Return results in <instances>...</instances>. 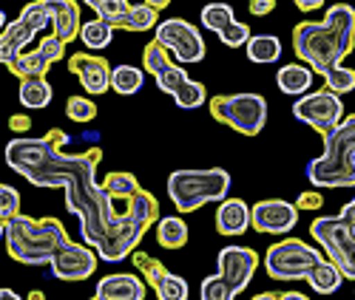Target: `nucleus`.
Here are the masks:
<instances>
[{
	"mask_svg": "<svg viewBox=\"0 0 355 300\" xmlns=\"http://www.w3.org/2000/svg\"><path fill=\"white\" fill-rule=\"evenodd\" d=\"M69 133L51 128L40 139H12L6 144V165L37 187H63L69 213L80 218L83 241L97 250L108 263L134 255L148 224L137 216L116 213L114 198L97 182V167L103 162V147H88L85 153H63Z\"/></svg>",
	"mask_w": 355,
	"mask_h": 300,
	"instance_id": "nucleus-1",
	"label": "nucleus"
},
{
	"mask_svg": "<svg viewBox=\"0 0 355 300\" xmlns=\"http://www.w3.org/2000/svg\"><path fill=\"white\" fill-rule=\"evenodd\" d=\"M355 46V9L336 3L318 23H299L293 28V51L313 71L327 77Z\"/></svg>",
	"mask_w": 355,
	"mask_h": 300,
	"instance_id": "nucleus-2",
	"label": "nucleus"
},
{
	"mask_svg": "<svg viewBox=\"0 0 355 300\" xmlns=\"http://www.w3.org/2000/svg\"><path fill=\"white\" fill-rule=\"evenodd\" d=\"M3 241L12 255V261L26 263V266H43L51 263L54 252L71 238L66 227L57 218H28V216H15L12 221H3Z\"/></svg>",
	"mask_w": 355,
	"mask_h": 300,
	"instance_id": "nucleus-3",
	"label": "nucleus"
},
{
	"mask_svg": "<svg viewBox=\"0 0 355 300\" xmlns=\"http://www.w3.org/2000/svg\"><path fill=\"white\" fill-rule=\"evenodd\" d=\"M307 182L321 187H355V113L324 136V153L307 165Z\"/></svg>",
	"mask_w": 355,
	"mask_h": 300,
	"instance_id": "nucleus-4",
	"label": "nucleus"
},
{
	"mask_svg": "<svg viewBox=\"0 0 355 300\" xmlns=\"http://www.w3.org/2000/svg\"><path fill=\"white\" fill-rule=\"evenodd\" d=\"M230 193V173L222 167L173 170L168 176V196L180 213H193L208 201H225Z\"/></svg>",
	"mask_w": 355,
	"mask_h": 300,
	"instance_id": "nucleus-5",
	"label": "nucleus"
},
{
	"mask_svg": "<svg viewBox=\"0 0 355 300\" xmlns=\"http://www.w3.org/2000/svg\"><path fill=\"white\" fill-rule=\"evenodd\" d=\"M208 108L216 122L233 128L242 136L261 133L264 122H268V100L259 94H219L211 97Z\"/></svg>",
	"mask_w": 355,
	"mask_h": 300,
	"instance_id": "nucleus-6",
	"label": "nucleus"
},
{
	"mask_svg": "<svg viewBox=\"0 0 355 300\" xmlns=\"http://www.w3.org/2000/svg\"><path fill=\"white\" fill-rule=\"evenodd\" d=\"M324 261V252L307 247L302 238H284L264 252V272L273 281H307L313 266Z\"/></svg>",
	"mask_w": 355,
	"mask_h": 300,
	"instance_id": "nucleus-7",
	"label": "nucleus"
},
{
	"mask_svg": "<svg viewBox=\"0 0 355 300\" xmlns=\"http://www.w3.org/2000/svg\"><path fill=\"white\" fill-rule=\"evenodd\" d=\"M310 232L321 244L324 258L333 261L344 278L355 281V227H349L341 216H318L310 224Z\"/></svg>",
	"mask_w": 355,
	"mask_h": 300,
	"instance_id": "nucleus-8",
	"label": "nucleus"
},
{
	"mask_svg": "<svg viewBox=\"0 0 355 300\" xmlns=\"http://www.w3.org/2000/svg\"><path fill=\"white\" fill-rule=\"evenodd\" d=\"M293 116L299 122L310 125L315 133H321V139L333 133L341 122H344V102L338 94H333L330 88H321L307 97H299L293 105Z\"/></svg>",
	"mask_w": 355,
	"mask_h": 300,
	"instance_id": "nucleus-9",
	"label": "nucleus"
},
{
	"mask_svg": "<svg viewBox=\"0 0 355 300\" xmlns=\"http://www.w3.org/2000/svg\"><path fill=\"white\" fill-rule=\"evenodd\" d=\"M162 48H168L180 63H202L205 59V40H202V32L193 28L188 20L182 17H171V20H162L157 26V37H154Z\"/></svg>",
	"mask_w": 355,
	"mask_h": 300,
	"instance_id": "nucleus-10",
	"label": "nucleus"
},
{
	"mask_svg": "<svg viewBox=\"0 0 355 300\" xmlns=\"http://www.w3.org/2000/svg\"><path fill=\"white\" fill-rule=\"evenodd\" d=\"M97 250H92L88 244H63L60 250L54 252L49 269H51V275L57 281H85V278H92L94 275V269H97Z\"/></svg>",
	"mask_w": 355,
	"mask_h": 300,
	"instance_id": "nucleus-11",
	"label": "nucleus"
},
{
	"mask_svg": "<svg viewBox=\"0 0 355 300\" xmlns=\"http://www.w3.org/2000/svg\"><path fill=\"white\" fill-rule=\"evenodd\" d=\"M216 263H219V275L227 281L233 294H239L250 286L253 272L259 269L261 258L250 247H222V252L216 255Z\"/></svg>",
	"mask_w": 355,
	"mask_h": 300,
	"instance_id": "nucleus-12",
	"label": "nucleus"
},
{
	"mask_svg": "<svg viewBox=\"0 0 355 300\" xmlns=\"http://www.w3.org/2000/svg\"><path fill=\"white\" fill-rule=\"evenodd\" d=\"M69 71L80 79L83 91L88 97H103L108 88H111V77H114V68L108 66V59L100 57V54H92V51H77L69 57Z\"/></svg>",
	"mask_w": 355,
	"mask_h": 300,
	"instance_id": "nucleus-13",
	"label": "nucleus"
},
{
	"mask_svg": "<svg viewBox=\"0 0 355 300\" xmlns=\"http://www.w3.org/2000/svg\"><path fill=\"white\" fill-rule=\"evenodd\" d=\"M250 224L256 232L284 235L299 224V207L284 198H264L256 207H250Z\"/></svg>",
	"mask_w": 355,
	"mask_h": 300,
	"instance_id": "nucleus-14",
	"label": "nucleus"
},
{
	"mask_svg": "<svg viewBox=\"0 0 355 300\" xmlns=\"http://www.w3.org/2000/svg\"><path fill=\"white\" fill-rule=\"evenodd\" d=\"M49 15H51V35L57 40H63L66 46L74 43L83 32L80 26V3L74 0H46Z\"/></svg>",
	"mask_w": 355,
	"mask_h": 300,
	"instance_id": "nucleus-15",
	"label": "nucleus"
},
{
	"mask_svg": "<svg viewBox=\"0 0 355 300\" xmlns=\"http://www.w3.org/2000/svg\"><path fill=\"white\" fill-rule=\"evenodd\" d=\"M145 281L125 275V272H116V275H105L97 283L94 297L97 300H145Z\"/></svg>",
	"mask_w": 355,
	"mask_h": 300,
	"instance_id": "nucleus-16",
	"label": "nucleus"
},
{
	"mask_svg": "<svg viewBox=\"0 0 355 300\" xmlns=\"http://www.w3.org/2000/svg\"><path fill=\"white\" fill-rule=\"evenodd\" d=\"M35 35H37L35 28H32V26H26L20 17L3 26V37H0V59H3V66H6V68L15 63L20 54H26L23 48L35 40Z\"/></svg>",
	"mask_w": 355,
	"mask_h": 300,
	"instance_id": "nucleus-17",
	"label": "nucleus"
},
{
	"mask_svg": "<svg viewBox=\"0 0 355 300\" xmlns=\"http://www.w3.org/2000/svg\"><path fill=\"white\" fill-rule=\"evenodd\" d=\"M250 224V207L242 201V198H225L219 201V209H216V229L222 235H242L248 232Z\"/></svg>",
	"mask_w": 355,
	"mask_h": 300,
	"instance_id": "nucleus-18",
	"label": "nucleus"
},
{
	"mask_svg": "<svg viewBox=\"0 0 355 300\" xmlns=\"http://www.w3.org/2000/svg\"><path fill=\"white\" fill-rule=\"evenodd\" d=\"M276 85H279V91H284L287 97H302V94L310 91V85H313V71L302 63L282 66L276 71Z\"/></svg>",
	"mask_w": 355,
	"mask_h": 300,
	"instance_id": "nucleus-19",
	"label": "nucleus"
},
{
	"mask_svg": "<svg viewBox=\"0 0 355 300\" xmlns=\"http://www.w3.org/2000/svg\"><path fill=\"white\" fill-rule=\"evenodd\" d=\"M307 283H310L313 292H318V294H333V292L341 289L344 275H341V269H338L333 261L324 258L318 266H313V272L307 275Z\"/></svg>",
	"mask_w": 355,
	"mask_h": 300,
	"instance_id": "nucleus-20",
	"label": "nucleus"
},
{
	"mask_svg": "<svg viewBox=\"0 0 355 300\" xmlns=\"http://www.w3.org/2000/svg\"><path fill=\"white\" fill-rule=\"evenodd\" d=\"M49 66H51V59L40 51V48H35V51H26V54H20L15 63L9 66V71L23 82V79H35V77H46V71H49Z\"/></svg>",
	"mask_w": 355,
	"mask_h": 300,
	"instance_id": "nucleus-21",
	"label": "nucleus"
},
{
	"mask_svg": "<svg viewBox=\"0 0 355 300\" xmlns=\"http://www.w3.org/2000/svg\"><path fill=\"white\" fill-rule=\"evenodd\" d=\"M157 241L162 250H182L188 244V224L180 216L159 218L157 224Z\"/></svg>",
	"mask_w": 355,
	"mask_h": 300,
	"instance_id": "nucleus-22",
	"label": "nucleus"
},
{
	"mask_svg": "<svg viewBox=\"0 0 355 300\" xmlns=\"http://www.w3.org/2000/svg\"><path fill=\"white\" fill-rule=\"evenodd\" d=\"M85 6H92L97 20L108 23L111 28H125V20L131 15V3L128 0H88Z\"/></svg>",
	"mask_w": 355,
	"mask_h": 300,
	"instance_id": "nucleus-23",
	"label": "nucleus"
},
{
	"mask_svg": "<svg viewBox=\"0 0 355 300\" xmlns=\"http://www.w3.org/2000/svg\"><path fill=\"white\" fill-rule=\"evenodd\" d=\"M103 187L111 198H123L125 204L142 190L139 182H137V176L134 173H125V170H111L105 178H103Z\"/></svg>",
	"mask_w": 355,
	"mask_h": 300,
	"instance_id": "nucleus-24",
	"label": "nucleus"
},
{
	"mask_svg": "<svg viewBox=\"0 0 355 300\" xmlns=\"http://www.w3.org/2000/svg\"><path fill=\"white\" fill-rule=\"evenodd\" d=\"M282 57V40L273 37V35H256L250 37L248 43V59L250 63H259V66H268V63H276Z\"/></svg>",
	"mask_w": 355,
	"mask_h": 300,
	"instance_id": "nucleus-25",
	"label": "nucleus"
},
{
	"mask_svg": "<svg viewBox=\"0 0 355 300\" xmlns=\"http://www.w3.org/2000/svg\"><path fill=\"white\" fill-rule=\"evenodd\" d=\"M17 97H20V102H23L26 108L40 111V108H46V105L51 102V85H49V79H46V77L23 79V82H20Z\"/></svg>",
	"mask_w": 355,
	"mask_h": 300,
	"instance_id": "nucleus-26",
	"label": "nucleus"
},
{
	"mask_svg": "<svg viewBox=\"0 0 355 300\" xmlns=\"http://www.w3.org/2000/svg\"><path fill=\"white\" fill-rule=\"evenodd\" d=\"M125 209L131 216H137L142 224H159V201H157V196L154 193H148V190H139L128 204H125Z\"/></svg>",
	"mask_w": 355,
	"mask_h": 300,
	"instance_id": "nucleus-27",
	"label": "nucleus"
},
{
	"mask_svg": "<svg viewBox=\"0 0 355 300\" xmlns=\"http://www.w3.org/2000/svg\"><path fill=\"white\" fill-rule=\"evenodd\" d=\"M80 40L88 51H103L111 40H114V28L103 20H92V23H83V32H80Z\"/></svg>",
	"mask_w": 355,
	"mask_h": 300,
	"instance_id": "nucleus-28",
	"label": "nucleus"
},
{
	"mask_svg": "<svg viewBox=\"0 0 355 300\" xmlns=\"http://www.w3.org/2000/svg\"><path fill=\"white\" fill-rule=\"evenodd\" d=\"M131 261H134V266L139 269L142 281H145L148 286H151V289H157V286L165 281V275H168L165 263H162V261H157L154 255H148V252H134V255H131Z\"/></svg>",
	"mask_w": 355,
	"mask_h": 300,
	"instance_id": "nucleus-29",
	"label": "nucleus"
},
{
	"mask_svg": "<svg viewBox=\"0 0 355 300\" xmlns=\"http://www.w3.org/2000/svg\"><path fill=\"white\" fill-rule=\"evenodd\" d=\"M142 82H145V74L139 71V68H134V66H120V68H114V77H111V88L120 97H131V94H137L139 88H142Z\"/></svg>",
	"mask_w": 355,
	"mask_h": 300,
	"instance_id": "nucleus-30",
	"label": "nucleus"
},
{
	"mask_svg": "<svg viewBox=\"0 0 355 300\" xmlns=\"http://www.w3.org/2000/svg\"><path fill=\"white\" fill-rule=\"evenodd\" d=\"M199 20H202L205 28H211V32L219 37L236 17H233V9H230L227 3H211V6H205V9H202Z\"/></svg>",
	"mask_w": 355,
	"mask_h": 300,
	"instance_id": "nucleus-31",
	"label": "nucleus"
},
{
	"mask_svg": "<svg viewBox=\"0 0 355 300\" xmlns=\"http://www.w3.org/2000/svg\"><path fill=\"white\" fill-rule=\"evenodd\" d=\"M157 17H159V9L148 0V3H139V6H131V15L125 20V28L128 32H148V28H154L157 32Z\"/></svg>",
	"mask_w": 355,
	"mask_h": 300,
	"instance_id": "nucleus-32",
	"label": "nucleus"
},
{
	"mask_svg": "<svg viewBox=\"0 0 355 300\" xmlns=\"http://www.w3.org/2000/svg\"><path fill=\"white\" fill-rule=\"evenodd\" d=\"M157 85H159V91H165V94H171V97H176V94H180L182 91V88L191 82V77H188V71L182 68V66H165L157 77Z\"/></svg>",
	"mask_w": 355,
	"mask_h": 300,
	"instance_id": "nucleus-33",
	"label": "nucleus"
},
{
	"mask_svg": "<svg viewBox=\"0 0 355 300\" xmlns=\"http://www.w3.org/2000/svg\"><path fill=\"white\" fill-rule=\"evenodd\" d=\"M142 66H145V71L151 74V77H157L165 66H171V51L162 48L157 40H151V43L142 48Z\"/></svg>",
	"mask_w": 355,
	"mask_h": 300,
	"instance_id": "nucleus-34",
	"label": "nucleus"
},
{
	"mask_svg": "<svg viewBox=\"0 0 355 300\" xmlns=\"http://www.w3.org/2000/svg\"><path fill=\"white\" fill-rule=\"evenodd\" d=\"M173 102L180 105V108H185V111H193V108H202L205 102H211V97H208V91H205L202 82L191 79V82L182 88V91L173 97Z\"/></svg>",
	"mask_w": 355,
	"mask_h": 300,
	"instance_id": "nucleus-35",
	"label": "nucleus"
},
{
	"mask_svg": "<svg viewBox=\"0 0 355 300\" xmlns=\"http://www.w3.org/2000/svg\"><path fill=\"white\" fill-rule=\"evenodd\" d=\"M66 116L77 125H85V122H92V119H97V105H94V100H88V97H69Z\"/></svg>",
	"mask_w": 355,
	"mask_h": 300,
	"instance_id": "nucleus-36",
	"label": "nucleus"
},
{
	"mask_svg": "<svg viewBox=\"0 0 355 300\" xmlns=\"http://www.w3.org/2000/svg\"><path fill=\"white\" fill-rule=\"evenodd\" d=\"M233 289L227 286V281L216 272L211 278H205L202 286H199V300H233Z\"/></svg>",
	"mask_w": 355,
	"mask_h": 300,
	"instance_id": "nucleus-37",
	"label": "nucleus"
},
{
	"mask_svg": "<svg viewBox=\"0 0 355 300\" xmlns=\"http://www.w3.org/2000/svg\"><path fill=\"white\" fill-rule=\"evenodd\" d=\"M154 292H157V297H159V300H188V294H191V289H188L185 278L173 275V272H168V275H165V281H162Z\"/></svg>",
	"mask_w": 355,
	"mask_h": 300,
	"instance_id": "nucleus-38",
	"label": "nucleus"
},
{
	"mask_svg": "<svg viewBox=\"0 0 355 300\" xmlns=\"http://www.w3.org/2000/svg\"><path fill=\"white\" fill-rule=\"evenodd\" d=\"M20 20H23L26 26H32L35 32H43L46 26H51V15H49L46 0H37V3H28V6H23Z\"/></svg>",
	"mask_w": 355,
	"mask_h": 300,
	"instance_id": "nucleus-39",
	"label": "nucleus"
},
{
	"mask_svg": "<svg viewBox=\"0 0 355 300\" xmlns=\"http://www.w3.org/2000/svg\"><path fill=\"white\" fill-rule=\"evenodd\" d=\"M324 82H327V88L333 94H352L355 91V71L352 68H333L327 77H324Z\"/></svg>",
	"mask_w": 355,
	"mask_h": 300,
	"instance_id": "nucleus-40",
	"label": "nucleus"
},
{
	"mask_svg": "<svg viewBox=\"0 0 355 300\" xmlns=\"http://www.w3.org/2000/svg\"><path fill=\"white\" fill-rule=\"evenodd\" d=\"M219 43L222 46H227V48H248V43H250V28L245 26V23H239V20H233L225 32L219 35Z\"/></svg>",
	"mask_w": 355,
	"mask_h": 300,
	"instance_id": "nucleus-41",
	"label": "nucleus"
},
{
	"mask_svg": "<svg viewBox=\"0 0 355 300\" xmlns=\"http://www.w3.org/2000/svg\"><path fill=\"white\" fill-rule=\"evenodd\" d=\"M20 216V193L12 185H0V221H12Z\"/></svg>",
	"mask_w": 355,
	"mask_h": 300,
	"instance_id": "nucleus-42",
	"label": "nucleus"
},
{
	"mask_svg": "<svg viewBox=\"0 0 355 300\" xmlns=\"http://www.w3.org/2000/svg\"><path fill=\"white\" fill-rule=\"evenodd\" d=\"M51 63H57V59H63V54H66V43L63 40H57L54 35H49V37H43L40 40V46H37Z\"/></svg>",
	"mask_w": 355,
	"mask_h": 300,
	"instance_id": "nucleus-43",
	"label": "nucleus"
},
{
	"mask_svg": "<svg viewBox=\"0 0 355 300\" xmlns=\"http://www.w3.org/2000/svg\"><path fill=\"white\" fill-rule=\"evenodd\" d=\"M295 207L299 209H321L324 207V196L313 187V190H304L299 198H295Z\"/></svg>",
	"mask_w": 355,
	"mask_h": 300,
	"instance_id": "nucleus-44",
	"label": "nucleus"
},
{
	"mask_svg": "<svg viewBox=\"0 0 355 300\" xmlns=\"http://www.w3.org/2000/svg\"><path fill=\"white\" fill-rule=\"evenodd\" d=\"M250 15H256V17H261V15H270L273 9H276V0H250Z\"/></svg>",
	"mask_w": 355,
	"mask_h": 300,
	"instance_id": "nucleus-45",
	"label": "nucleus"
},
{
	"mask_svg": "<svg viewBox=\"0 0 355 300\" xmlns=\"http://www.w3.org/2000/svg\"><path fill=\"white\" fill-rule=\"evenodd\" d=\"M9 128H12V133H26L28 128H32V119L23 116V113H15V116L9 119Z\"/></svg>",
	"mask_w": 355,
	"mask_h": 300,
	"instance_id": "nucleus-46",
	"label": "nucleus"
},
{
	"mask_svg": "<svg viewBox=\"0 0 355 300\" xmlns=\"http://www.w3.org/2000/svg\"><path fill=\"white\" fill-rule=\"evenodd\" d=\"M341 218H344L349 227H355V196H352V201H347V204L341 207Z\"/></svg>",
	"mask_w": 355,
	"mask_h": 300,
	"instance_id": "nucleus-47",
	"label": "nucleus"
},
{
	"mask_svg": "<svg viewBox=\"0 0 355 300\" xmlns=\"http://www.w3.org/2000/svg\"><path fill=\"white\" fill-rule=\"evenodd\" d=\"M324 3L321 0H295V9H302V12H313V9H321Z\"/></svg>",
	"mask_w": 355,
	"mask_h": 300,
	"instance_id": "nucleus-48",
	"label": "nucleus"
},
{
	"mask_svg": "<svg viewBox=\"0 0 355 300\" xmlns=\"http://www.w3.org/2000/svg\"><path fill=\"white\" fill-rule=\"evenodd\" d=\"M253 300H282V292H259Z\"/></svg>",
	"mask_w": 355,
	"mask_h": 300,
	"instance_id": "nucleus-49",
	"label": "nucleus"
},
{
	"mask_svg": "<svg viewBox=\"0 0 355 300\" xmlns=\"http://www.w3.org/2000/svg\"><path fill=\"white\" fill-rule=\"evenodd\" d=\"M282 300H307V294H302V292H282Z\"/></svg>",
	"mask_w": 355,
	"mask_h": 300,
	"instance_id": "nucleus-50",
	"label": "nucleus"
},
{
	"mask_svg": "<svg viewBox=\"0 0 355 300\" xmlns=\"http://www.w3.org/2000/svg\"><path fill=\"white\" fill-rule=\"evenodd\" d=\"M0 300H20V294L15 289H3V292H0Z\"/></svg>",
	"mask_w": 355,
	"mask_h": 300,
	"instance_id": "nucleus-51",
	"label": "nucleus"
},
{
	"mask_svg": "<svg viewBox=\"0 0 355 300\" xmlns=\"http://www.w3.org/2000/svg\"><path fill=\"white\" fill-rule=\"evenodd\" d=\"M26 300H46V294L40 292V289H32V292H28V297Z\"/></svg>",
	"mask_w": 355,
	"mask_h": 300,
	"instance_id": "nucleus-52",
	"label": "nucleus"
},
{
	"mask_svg": "<svg viewBox=\"0 0 355 300\" xmlns=\"http://www.w3.org/2000/svg\"><path fill=\"white\" fill-rule=\"evenodd\" d=\"M92 300H97V297H92Z\"/></svg>",
	"mask_w": 355,
	"mask_h": 300,
	"instance_id": "nucleus-53",
	"label": "nucleus"
}]
</instances>
